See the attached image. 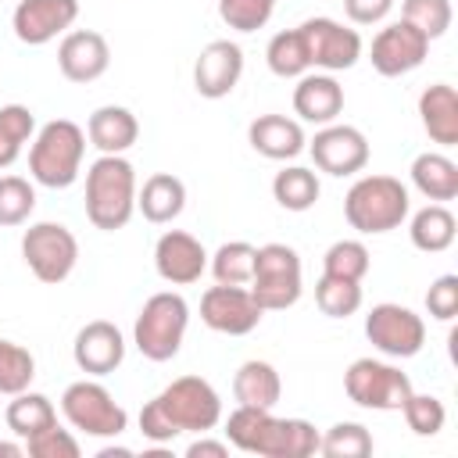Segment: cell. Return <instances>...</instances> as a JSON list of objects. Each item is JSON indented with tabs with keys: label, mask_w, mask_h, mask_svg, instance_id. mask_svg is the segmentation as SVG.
<instances>
[{
	"label": "cell",
	"mask_w": 458,
	"mask_h": 458,
	"mask_svg": "<svg viewBox=\"0 0 458 458\" xmlns=\"http://www.w3.org/2000/svg\"><path fill=\"white\" fill-rule=\"evenodd\" d=\"M222 422V397L200 376L172 379L140 408V433L150 444H172L179 433H211Z\"/></svg>",
	"instance_id": "6da1fadb"
},
{
	"label": "cell",
	"mask_w": 458,
	"mask_h": 458,
	"mask_svg": "<svg viewBox=\"0 0 458 458\" xmlns=\"http://www.w3.org/2000/svg\"><path fill=\"white\" fill-rule=\"evenodd\" d=\"M318 437L308 419H276L272 408L236 404L225 419V440L258 458H308L318 451Z\"/></svg>",
	"instance_id": "7a4b0ae2"
},
{
	"label": "cell",
	"mask_w": 458,
	"mask_h": 458,
	"mask_svg": "<svg viewBox=\"0 0 458 458\" xmlns=\"http://www.w3.org/2000/svg\"><path fill=\"white\" fill-rule=\"evenodd\" d=\"M136 211V168L122 154H100L86 172V218L114 233Z\"/></svg>",
	"instance_id": "3957f363"
},
{
	"label": "cell",
	"mask_w": 458,
	"mask_h": 458,
	"mask_svg": "<svg viewBox=\"0 0 458 458\" xmlns=\"http://www.w3.org/2000/svg\"><path fill=\"white\" fill-rule=\"evenodd\" d=\"M82 154H86V132L72 118H54L36 132L29 147V172L39 186L68 190L82 172Z\"/></svg>",
	"instance_id": "277c9868"
},
{
	"label": "cell",
	"mask_w": 458,
	"mask_h": 458,
	"mask_svg": "<svg viewBox=\"0 0 458 458\" xmlns=\"http://www.w3.org/2000/svg\"><path fill=\"white\" fill-rule=\"evenodd\" d=\"M408 186L394 175H361L347 197H344V215L351 229L372 236V233H390L408 218Z\"/></svg>",
	"instance_id": "5b68a950"
},
{
	"label": "cell",
	"mask_w": 458,
	"mask_h": 458,
	"mask_svg": "<svg viewBox=\"0 0 458 458\" xmlns=\"http://www.w3.org/2000/svg\"><path fill=\"white\" fill-rule=\"evenodd\" d=\"M190 326V304L182 293L161 290L143 301L136 326H132V344L147 361H172L182 347Z\"/></svg>",
	"instance_id": "8992f818"
},
{
	"label": "cell",
	"mask_w": 458,
	"mask_h": 458,
	"mask_svg": "<svg viewBox=\"0 0 458 458\" xmlns=\"http://www.w3.org/2000/svg\"><path fill=\"white\" fill-rule=\"evenodd\" d=\"M247 290L261 304V311H286L301 301L304 290V272H301V254L286 243H265L254 254V272Z\"/></svg>",
	"instance_id": "52a82bcc"
},
{
	"label": "cell",
	"mask_w": 458,
	"mask_h": 458,
	"mask_svg": "<svg viewBox=\"0 0 458 458\" xmlns=\"http://www.w3.org/2000/svg\"><path fill=\"white\" fill-rule=\"evenodd\" d=\"M61 415L68 419L72 429L86 437H122L129 426V411L111 397V390L97 379H79L68 383L61 394Z\"/></svg>",
	"instance_id": "ba28073f"
},
{
	"label": "cell",
	"mask_w": 458,
	"mask_h": 458,
	"mask_svg": "<svg viewBox=\"0 0 458 458\" xmlns=\"http://www.w3.org/2000/svg\"><path fill=\"white\" fill-rule=\"evenodd\" d=\"M21 258L29 265V272L47 283V286H57L64 283L72 272H75V261H79V240L68 225L61 222H36L25 229L21 236Z\"/></svg>",
	"instance_id": "9c48e42d"
},
{
	"label": "cell",
	"mask_w": 458,
	"mask_h": 458,
	"mask_svg": "<svg viewBox=\"0 0 458 458\" xmlns=\"http://www.w3.org/2000/svg\"><path fill=\"white\" fill-rule=\"evenodd\" d=\"M344 394L358 404V408H372V411H401V404L411 394V379L408 372H401L390 361H376V358H358L347 365L344 372Z\"/></svg>",
	"instance_id": "30bf717a"
},
{
	"label": "cell",
	"mask_w": 458,
	"mask_h": 458,
	"mask_svg": "<svg viewBox=\"0 0 458 458\" xmlns=\"http://www.w3.org/2000/svg\"><path fill=\"white\" fill-rule=\"evenodd\" d=\"M365 336L386 358H415L426 344V322L411 308L383 301L365 315Z\"/></svg>",
	"instance_id": "8fae6325"
},
{
	"label": "cell",
	"mask_w": 458,
	"mask_h": 458,
	"mask_svg": "<svg viewBox=\"0 0 458 458\" xmlns=\"http://www.w3.org/2000/svg\"><path fill=\"white\" fill-rule=\"evenodd\" d=\"M308 47V64L322 72H347L361 57V36L358 29H347L333 18H308L297 25Z\"/></svg>",
	"instance_id": "7c38bea8"
},
{
	"label": "cell",
	"mask_w": 458,
	"mask_h": 458,
	"mask_svg": "<svg viewBox=\"0 0 458 458\" xmlns=\"http://www.w3.org/2000/svg\"><path fill=\"white\" fill-rule=\"evenodd\" d=\"M261 304L254 301V293L247 286H225V283H215L204 290L200 297V322L215 333H225V336H247L258 329L261 322Z\"/></svg>",
	"instance_id": "4fadbf2b"
},
{
	"label": "cell",
	"mask_w": 458,
	"mask_h": 458,
	"mask_svg": "<svg viewBox=\"0 0 458 458\" xmlns=\"http://www.w3.org/2000/svg\"><path fill=\"white\" fill-rule=\"evenodd\" d=\"M426 54H429V39L415 25H408L404 18L379 29L372 47H369V61L383 79H397V75L415 72L426 61Z\"/></svg>",
	"instance_id": "5bb4252c"
},
{
	"label": "cell",
	"mask_w": 458,
	"mask_h": 458,
	"mask_svg": "<svg viewBox=\"0 0 458 458\" xmlns=\"http://www.w3.org/2000/svg\"><path fill=\"white\" fill-rule=\"evenodd\" d=\"M308 150L315 168L326 175H354L369 165V140L354 125H336V122L322 125L308 143Z\"/></svg>",
	"instance_id": "9a60e30c"
},
{
	"label": "cell",
	"mask_w": 458,
	"mask_h": 458,
	"mask_svg": "<svg viewBox=\"0 0 458 458\" xmlns=\"http://www.w3.org/2000/svg\"><path fill=\"white\" fill-rule=\"evenodd\" d=\"M79 18V0H18L11 25L25 47H43L64 36Z\"/></svg>",
	"instance_id": "2e32d148"
},
{
	"label": "cell",
	"mask_w": 458,
	"mask_h": 458,
	"mask_svg": "<svg viewBox=\"0 0 458 458\" xmlns=\"http://www.w3.org/2000/svg\"><path fill=\"white\" fill-rule=\"evenodd\" d=\"M154 268L165 283L172 286H190L204 276L208 268V250L197 236L182 233V229H168L157 236L154 243Z\"/></svg>",
	"instance_id": "e0dca14e"
},
{
	"label": "cell",
	"mask_w": 458,
	"mask_h": 458,
	"mask_svg": "<svg viewBox=\"0 0 458 458\" xmlns=\"http://www.w3.org/2000/svg\"><path fill=\"white\" fill-rule=\"evenodd\" d=\"M72 358L86 376H107L125 361V336L114 322L93 318L75 333Z\"/></svg>",
	"instance_id": "ac0fdd59"
},
{
	"label": "cell",
	"mask_w": 458,
	"mask_h": 458,
	"mask_svg": "<svg viewBox=\"0 0 458 458\" xmlns=\"http://www.w3.org/2000/svg\"><path fill=\"white\" fill-rule=\"evenodd\" d=\"M111 64V47L100 32L93 29H72L64 32L61 47H57V68L68 82H97Z\"/></svg>",
	"instance_id": "d6986e66"
},
{
	"label": "cell",
	"mask_w": 458,
	"mask_h": 458,
	"mask_svg": "<svg viewBox=\"0 0 458 458\" xmlns=\"http://www.w3.org/2000/svg\"><path fill=\"white\" fill-rule=\"evenodd\" d=\"M240 75H243V50L233 39H211L193 64V86L208 100L229 97L236 89Z\"/></svg>",
	"instance_id": "ffe728a7"
},
{
	"label": "cell",
	"mask_w": 458,
	"mask_h": 458,
	"mask_svg": "<svg viewBox=\"0 0 458 458\" xmlns=\"http://www.w3.org/2000/svg\"><path fill=\"white\" fill-rule=\"evenodd\" d=\"M293 111L301 122L329 125L344 111V86L329 72H304L293 86Z\"/></svg>",
	"instance_id": "44dd1931"
},
{
	"label": "cell",
	"mask_w": 458,
	"mask_h": 458,
	"mask_svg": "<svg viewBox=\"0 0 458 458\" xmlns=\"http://www.w3.org/2000/svg\"><path fill=\"white\" fill-rule=\"evenodd\" d=\"M247 140L268 161H290L308 147L301 122H293L286 114H258L247 129Z\"/></svg>",
	"instance_id": "7402d4cb"
},
{
	"label": "cell",
	"mask_w": 458,
	"mask_h": 458,
	"mask_svg": "<svg viewBox=\"0 0 458 458\" xmlns=\"http://www.w3.org/2000/svg\"><path fill=\"white\" fill-rule=\"evenodd\" d=\"M419 118L433 143L454 147L458 143V89L451 82H433L419 97Z\"/></svg>",
	"instance_id": "603a6c76"
},
{
	"label": "cell",
	"mask_w": 458,
	"mask_h": 458,
	"mask_svg": "<svg viewBox=\"0 0 458 458\" xmlns=\"http://www.w3.org/2000/svg\"><path fill=\"white\" fill-rule=\"evenodd\" d=\"M86 136L100 154H125L136 140H140V122L129 107L118 104H104L89 114L86 122Z\"/></svg>",
	"instance_id": "cb8c5ba5"
},
{
	"label": "cell",
	"mask_w": 458,
	"mask_h": 458,
	"mask_svg": "<svg viewBox=\"0 0 458 458\" xmlns=\"http://www.w3.org/2000/svg\"><path fill=\"white\" fill-rule=\"evenodd\" d=\"M136 208L154 225H165V222L179 218L182 208H186V186H182V179L172 175V172H154L143 182V190H136Z\"/></svg>",
	"instance_id": "d4e9b609"
},
{
	"label": "cell",
	"mask_w": 458,
	"mask_h": 458,
	"mask_svg": "<svg viewBox=\"0 0 458 458\" xmlns=\"http://www.w3.org/2000/svg\"><path fill=\"white\" fill-rule=\"evenodd\" d=\"M279 394H283V379L276 372V365L261 361V358H250L236 369L233 376V397L236 404H247V408H276L279 404Z\"/></svg>",
	"instance_id": "484cf974"
},
{
	"label": "cell",
	"mask_w": 458,
	"mask_h": 458,
	"mask_svg": "<svg viewBox=\"0 0 458 458\" xmlns=\"http://www.w3.org/2000/svg\"><path fill=\"white\" fill-rule=\"evenodd\" d=\"M411 186L426 197V200H454L458 197V165L440 154V150H426L411 161Z\"/></svg>",
	"instance_id": "4316f807"
},
{
	"label": "cell",
	"mask_w": 458,
	"mask_h": 458,
	"mask_svg": "<svg viewBox=\"0 0 458 458\" xmlns=\"http://www.w3.org/2000/svg\"><path fill=\"white\" fill-rule=\"evenodd\" d=\"M408 236H411V243H415L419 250H426V254H440V250H447V247L454 243V236H458V222H454V215H451L444 204H426L422 211L411 215Z\"/></svg>",
	"instance_id": "83f0119b"
},
{
	"label": "cell",
	"mask_w": 458,
	"mask_h": 458,
	"mask_svg": "<svg viewBox=\"0 0 458 458\" xmlns=\"http://www.w3.org/2000/svg\"><path fill=\"white\" fill-rule=\"evenodd\" d=\"M4 419H7V429L25 440V437H32V433L54 426V422H57V411H54V404H50L47 394L21 390V394H14V401L7 404Z\"/></svg>",
	"instance_id": "f1b7e54d"
},
{
	"label": "cell",
	"mask_w": 458,
	"mask_h": 458,
	"mask_svg": "<svg viewBox=\"0 0 458 458\" xmlns=\"http://www.w3.org/2000/svg\"><path fill=\"white\" fill-rule=\"evenodd\" d=\"M318 193H322L318 175L311 168H301V165H290V168L276 172V179H272V197L286 211H308V208H315Z\"/></svg>",
	"instance_id": "f546056e"
},
{
	"label": "cell",
	"mask_w": 458,
	"mask_h": 458,
	"mask_svg": "<svg viewBox=\"0 0 458 458\" xmlns=\"http://www.w3.org/2000/svg\"><path fill=\"white\" fill-rule=\"evenodd\" d=\"M265 61H268V72L279 75V79H301L311 64H308V47H304V36L301 29H286V32H276L265 47Z\"/></svg>",
	"instance_id": "4dcf8cb0"
},
{
	"label": "cell",
	"mask_w": 458,
	"mask_h": 458,
	"mask_svg": "<svg viewBox=\"0 0 458 458\" xmlns=\"http://www.w3.org/2000/svg\"><path fill=\"white\" fill-rule=\"evenodd\" d=\"M254 254H258V247L247 243V240H229V243H222L215 254H208V265H211L215 283L247 286V283H250V272H254Z\"/></svg>",
	"instance_id": "1f68e13d"
},
{
	"label": "cell",
	"mask_w": 458,
	"mask_h": 458,
	"mask_svg": "<svg viewBox=\"0 0 458 458\" xmlns=\"http://www.w3.org/2000/svg\"><path fill=\"white\" fill-rule=\"evenodd\" d=\"M36 132V114L25 104H4L0 107V168H11L21 154V147Z\"/></svg>",
	"instance_id": "d6a6232c"
},
{
	"label": "cell",
	"mask_w": 458,
	"mask_h": 458,
	"mask_svg": "<svg viewBox=\"0 0 458 458\" xmlns=\"http://www.w3.org/2000/svg\"><path fill=\"white\" fill-rule=\"evenodd\" d=\"M315 304L329 318H347V315H354L361 308V283L322 272V279L315 283Z\"/></svg>",
	"instance_id": "836d02e7"
},
{
	"label": "cell",
	"mask_w": 458,
	"mask_h": 458,
	"mask_svg": "<svg viewBox=\"0 0 458 458\" xmlns=\"http://www.w3.org/2000/svg\"><path fill=\"white\" fill-rule=\"evenodd\" d=\"M318 451L326 458H365L372 454V433L361 422H333L318 437Z\"/></svg>",
	"instance_id": "e575fe53"
},
{
	"label": "cell",
	"mask_w": 458,
	"mask_h": 458,
	"mask_svg": "<svg viewBox=\"0 0 458 458\" xmlns=\"http://www.w3.org/2000/svg\"><path fill=\"white\" fill-rule=\"evenodd\" d=\"M369 265H372V258H369V247L361 240H336L322 254L326 276H340V279H354V283H361L369 276Z\"/></svg>",
	"instance_id": "d590c367"
},
{
	"label": "cell",
	"mask_w": 458,
	"mask_h": 458,
	"mask_svg": "<svg viewBox=\"0 0 458 458\" xmlns=\"http://www.w3.org/2000/svg\"><path fill=\"white\" fill-rule=\"evenodd\" d=\"M32 379H36V358L14 340H0V394L14 397L29 390Z\"/></svg>",
	"instance_id": "8d00e7d4"
},
{
	"label": "cell",
	"mask_w": 458,
	"mask_h": 458,
	"mask_svg": "<svg viewBox=\"0 0 458 458\" xmlns=\"http://www.w3.org/2000/svg\"><path fill=\"white\" fill-rule=\"evenodd\" d=\"M401 415H404V422H408V429L415 433V437H437L440 429H444V422H447V408H444V401L440 397H433V394H408V401L401 404Z\"/></svg>",
	"instance_id": "74e56055"
},
{
	"label": "cell",
	"mask_w": 458,
	"mask_h": 458,
	"mask_svg": "<svg viewBox=\"0 0 458 458\" xmlns=\"http://www.w3.org/2000/svg\"><path fill=\"white\" fill-rule=\"evenodd\" d=\"M36 208V190L21 175H0V225H25Z\"/></svg>",
	"instance_id": "f35d334b"
},
{
	"label": "cell",
	"mask_w": 458,
	"mask_h": 458,
	"mask_svg": "<svg viewBox=\"0 0 458 458\" xmlns=\"http://www.w3.org/2000/svg\"><path fill=\"white\" fill-rule=\"evenodd\" d=\"M401 18L433 43L451 29V0H404Z\"/></svg>",
	"instance_id": "ab89813d"
},
{
	"label": "cell",
	"mask_w": 458,
	"mask_h": 458,
	"mask_svg": "<svg viewBox=\"0 0 458 458\" xmlns=\"http://www.w3.org/2000/svg\"><path fill=\"white\" fill-rule=\"evenodd\" d=\"M276 14V0H218V18L236 32H258Z\"/></svg>",
	"instance_id": "60d3db41"
},
{
	"label": "cell",
	"mask_w": 458,
	"mask_h": 458,
	"mask_svg": "<svg viewBox=\"0 0 458 458\" xmlns=\"http://www.w3.org/2000/svg\"><path fill=\"white\" fill-rule=\"evenodd\" d=\"M25 451L32 458H79V440L72 437V429H61L57 422L25 437Z\"/></svg>",
	"instance_id": "b9f144b4"
},
{
	"label": "cell",
	"mask_w": 458,
	"mask_h": 458,
	"mask_svg": "<svg viewBox=\"0 0 458 458\" xmlns=\"http://www.w3.org/2000/svg\"><path fill=\"white\" fill-rule=\"evenodd\" d=\"M426 308L437 322H451L458 315V276H440L433 279V286L426 290Z\"/></svg>",
	"instance_id": "7bdbcfd3"
},
{
	"label": "cell",
	"mask_w": 458,
	"mask_h": 458,
	"mask_svg": "<svg viewBox=\"0 0 458 458\" xmlns=\"http://www.w3.org/2000/svg\"><path fill=\"white\" fill-rule=\"evenodd\" d=\"M394 0H344V11L354 25H376L390 14Z\"/></svg>",
	"instance_id": "ee69618b"
},
{
	"label": "cell",
	"mask_w": 458,
	"mask_h": 458,
	"mask_svg": "<svg viewBox=\"0 0 458 458\" xmlns=\"http://www.w3.org/2000/svg\"><path fill=\"white\" fill-rule=\"evenodd\" d=\"M225 454H229V447L222 440H208L204 433H200V440H193L186 447V458H225Z\"/></svg>",
	"instance_id": "f6af8a7d"
},
{
	"label": "cell",
	"mask_w": 458,
	"mask_h": 458,
	"mask_svg": "<svg viewBox=\"0 0 458 458\" xmlns=\"http://www.w3.org/2000/svg\"><path fill=\"white\" fill-rule=\"evenodd\" d=\"M25 447H18V444H11V440H0V458H18Z\"/></svg>",
	"instance_id": "bcb514c9"
}]
</instances>
